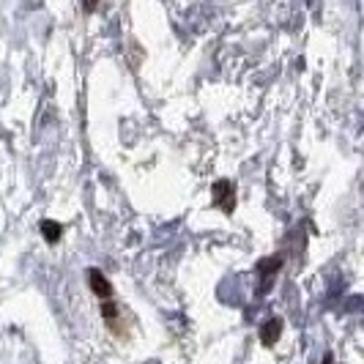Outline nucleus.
Returning a JSON list of instances; mask_svg holds the SVG:
<instances>
[{
	"instance_id": "f257e3e1",
	"label": "nucleus",
	"mask_w": 364,
	"mask_h": 364,
	"mask_svg": "<svg viewBox=\"0 0 364 364\" xmlns=\"http://www.w3.org/2000/svg\"><path fill=\"white\" fill-rule=\"evenodd\" d=\"M99 312H102L105 326H107L115 337H129V326H127V321H124V310H121V304L115 301V296H112V299H102V301H99Z\"/></svg>"
},
{
	"instance_id": "f03ea898",
	"label": "nucleus",
	"mask_w": 364,
	"mask_h": 364,
	"mask_svg": "<svg viewBox=\"0 0 364 364\" xmlns=\"http://www.w3.org/2000/svg\"><path fill=\"white\" fill-rule=\"evenodd\" d=\"M211 192H214V205L222 214H233L236 211V183L228 181V178H219Z\"/></svg>"
},
{
	"instance_id": "7ed1b4c3",
	"label": "nucleus",
	"mask_w": 364,
	"mask_h": 364,
	"mask_svg": "<svg viewBox=\"0 0 364 364\" xmlns=\"http://www.w3.org/2000/svg\"><path fill=\"white\" fill-rule=\"evenodd\" d=\"M88 288L91 293L102 301V299H112L115 291H112V282H109L105 274L99 272V269H88Z\"/></svg>"
},
{
	"instance_id": "20e7f679",
	"label": "nucleus",
	"mask_w": 364,
	"mask_h": 364,
	"mask_svg": "<svg viewBox=\"0 0 364 364\" xmlns=\"http://www.w3.org/2000/svg\"><path fill=\"white\" fill-rule=\"evenodd\" d=\"M282 266V257H269V260H260V277H263V285H260V293H266L274 285V277Z\"/></svg>"
},
{
	"instance_id": "39448f33",
	"label": "nucleus",
	"mask_w": 364,
	"mask_h": 364,
	"mask_svg": "<svg viewBox=\"0 0 364 364\" xmlns=\"http://www.w3.org/2000/svg\"><path fill=\"white\" fill-rule=\"evenodd\" d=\"M282 334V318H269L263 326H260V343L266 348H272Z\"/></svg>"
},
{
	"instance_id": "423d86ee",
	"label": "nucleus",
	"mask_w": 364,
	"mask_h": 364,
	"mask_svg": "<svg viewBox=\"0 0 364 364\" xmlns=\"http://www.w3.org/2000/svg\"><path fill=\"white\" fill-rule=\"evenodd\" d=\"M41 236L47 244H58L60 238H63V225L60 222H55V219H41Z\"/></svg>"
},
{
	"instance_id": "0eeeda50",
	"label": "nucleus",
	"mask_w": 364,
	"mask_h": 364,
	"mask_svg": "<svg viewBox=\"0 0 364 364\" xmlns=\"http://www.w3.org/2000/svg\"><path fill=\"white\" fill-rule=\"evenodd\" d=\"M99 3H102V0H82V9H85V11H88V14H93V11H96V6H99Z\"/></svg>"
},
{
	"instance_id": "6e6552de",
	"label": "nucleus",
	"mask_w": 364,
	"mask_h": 364,
	"mask_svg": "<svg viewBox=\"0 0 364 364\" xmlns=\"http://www.w3.org/2000/svg\"><path fill=\"white\" fill-rule=\"evenodd\" d=\"M334 362V356H331V353H326V359H323V364H331Z\"/></svg>"
}]
</instances>
